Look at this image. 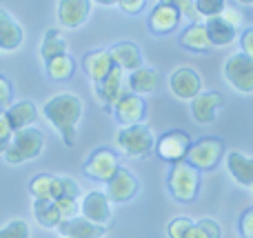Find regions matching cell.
<instances>
[{
  "instance_id": "cell-1",
  "label": "cell",
  "mask_w": 253,
  "mask_h": 238,
  "mask_svg": "<svg viewBox=\"0 0 253 238\" xmlns=\"http://www.w3.org/2000/svg\"><path fill=\"white\" fill-rule=\"evenodd\" d=\"M83 100L69 92L51 96L42 107L44 118L58 132V136L62 138L67 147H76V143H78V123L83 118Z\"/></svg>"
},
{
  "instance_id": "cell-2",
  "label": "cell",
  "mask_w": 253,
  "mask_h": 238,
  "mask_svg": "<svg viewBox=\"0 0 253 238\" xmlns=\"http://www.w3.org/2000/svg\"><path fill=\"white\" fill-rule=\"evenodd\" d=\"M42 149H44L42 132L31 125V127L13 132L11 143H9V147L4 149L2 158H4V163H9V165H22V163H29V160H36L42 154Z\"/></svg>"
},
{
  "instance_id": "cell-3",
  "label": "cell",
  "mask_w": 253,
  "mask_h": 238,
  "mask_svg": "<svg viewBox=\"0 0 253 238\" xmlns=\"http://www.w3.org/2000/svg\"><path fill=\"white\" fill-rule=\"evenodd\" d=\"M169 191L178 203H191L200 191V172L193 165H189L187 160L171 165L169 178H167Z\"/></svg>"
},
{
  "instance_id": "cell-4",
  "label": "cell",
  "mask_w": 253,
  "mask_h": 238,
  "mask_svg": "<svg viewBox=\"0 0 253 238\" xmlns=\"http://www.w3.org/2000/svg\"><path fill=\"white\" fill-rule=\"evenodd\" d=\"M116 143H118L120 151L131 158H144L153 151L156 145V136L151 134V129L147 125H125L116 134Z\"/></svg>"
},
{
  "instance_id": "cell-5",
  "label": "cell",
  "mask_w": 253,
  "mask_h": 238,
  "mask_svg": "<svg viewBox=\"0 0 253 238\" xmlns=\"http://www.w3.org/2000/svg\"><path fill=\"white\" fill-rule=\"evenodd\" d=\"M224 158V143L215 136H205L191 143L187 151V163L193 165L198 172H211L215 169Z\"/></svg>"
},
{
  "instance_id": "cell-6",
  "label": "cell",
  "mask_w": 253,
  "mask_h": 238,
  "mask_svg": "<svg viewBox=\"0 0 253 238\" xmlns=\"http://www.w3.org/2000/svg\"><path fill=\"white\" fill-rule=\"evenodd\" d=\"M224 80L240 94H253V56L236 51L222 65Z\"/></svg>"
},
{
  "instance_id": "cell-7",
  "label": "cell",
  "mask_w": 253,
  "mask_h": 238,
  "mask_svg": "<svg viewBox=\"0 0 253 238\" xmlns=\"http://www.w3.org/2000/svg\"><path fill=\"white\" fill-rule=\"evenodd\" d=\"M191 136L182 129H171V132H165L160 138H156V145H153V151L160 160L169 165H175L180 160L187 158V151L191 147Z\"/></svg>"
},
{
  "instance_id": "cell-8",
  "label": "cell",
  "mask_w": 253,
  "mask_h": 238,
  "mask_svg": "<svg viewBox=\"0 0 253 238\" xmlns=\"http://www.w3.org/2000/svg\"><path fill=\"white\" fill-rule=\"evenodd\" d=\"M118 167L120 160L116 156V151L109 149V147H98L84 160L83 172L87 174V178H91L96 183H109L114 178V174L118 172Z\"/></svg>"
},
{
  "instance_id": "cell-9",
  "label": "cell",
  "mask_w": 253,
  "mask_h": 238,
  "mask_svg": "<svg viewBox=\"0 0 253 238\" xmlns=\"http://www.w3.org/2000/svg\"><path fill=\"white\" fill-rule=\"evenodd\" d=\"M105 185H107V191H105L107 198L116 205L129 203V200H133L140 191L138 178H135L126 167H118V172L114 174V178H111L109 183H105Z\"/></svg>"
},
{
  "instance_id": "cell-10",
  "label": "cell",
  "mask_w": 253,
  "mask_h": 238,
  "mask_svg": "<svg viewBox=\"0 0 253 238\" xmlns=\"http://www.w3.org/2000/svg\"><path fill=\"white\" fill-rule=\"evenodd\" d=\"M169 89L178 100H191L202 92V78L191 67H178L169 76Z\"/></svg>"
},
{
  "instance_id": "cell-11",
  "label": "cell",
  "mask_w": 253,
  "mask_h": 238,
  "mask_svg": "<svg viewBox=\"0 0 253 238\" xmlns=\"http://www.w3.org/2000/svg\"><path fill=\"white\" fill-rule=\"evenodd\" d=\"M80 216L102 227L109 225L114 214H111V200L107 198L105 191H89V194H84L83 203H80Z\"/></svg>"
},
{
  "instance_id": "cell-12",
  "label": "cell",
  "mask_w": 253,
  "mask_h": 238,
  "mask_svg": "<svg viewBox=\"0 0 253 238\" xmlns=\"http://www.w3.org/2000/svg\"><path fill=\"white\" fill-rule=\"evenodd\" d=\"M91 0H58L56 18L65 29H78L89 20Z\"/></svg>"
},
{
  "instance_id": "cell-13",
  "label": "cell",
  "mask_w": 253,
  "mask_h": 238,
  "mask_svg": "<svg viewBox=\"0 0 253 238\" xmlns=\"http://www.w3.org/2000/svg\"><path fill=\"white\" fill-rule=\"evenodd\" d=\"M224 98L220 92H200L196 98L189 100V111H191V118L200 125H209L215 120L218 109H222Z\"/></svg>"
},
{
  "instance_id": "cell-14",
  "label": "cell",
  "mask_w": 253,
  "mask_h": 238,
  "mask_svg": "<svg viewBox=\"0 0 253 238\" xmlns=\"http://www.w3.org/2000/svg\"><path fill=\"white\" fill-rule=\"evenodd\" d=\"M180 11L173 7V4L165 2V0H158L153 4L151 13H149V29L153 31L156 36H165V34H171L180 27Z\"/></svg>"
},
{
  "instance_id": "cell-15",
  "label": "cell",
  "mask_w": 253,
  "mask_h": 238,
  "mask_svg": "<svg viewBox=\"0 0 253 238\" xmlns=\"http://www.w3.org/2000/svg\"><path fill=\"white\" fill-rule=\"evenodd\" d=\"M114 114L118 118V123L123 125H138L144 120V114H147V105H144V98L138 96L133 92H125L123 96L118 98V102L114 105Z\"/></svg>"
},
{
  "instance_id": "cell-16",
  "label": "cell",
  "mask_w": 253,
  "mask_h": 238,
  "mask_svg": "<svg viewBox=\"0 0 253 238\" xmlns=\"http://www.w3.org/2000/svg\"><path fill=\"white\" fill-rule=\"evenodd\" d=\"M125 74L126 71H123L120 67L114 65V69L107 74V78L100 80V83H96L98 100H100L105 107H109V109H114V105L118 102V98L125 94V83H126Z\"/></svg>"
},
{
  "instance_id": "cell-17",
  "label": "cell",
  "mask_w": 253,
  "mask_h": 238,
  "mask_svg": "<svg viewBox=\"0 0 253 238\" xmlns=\"http://www.w3.org/2000/svg\"><path fill=\"white\" fill-rule=\"evenodd\" d=\"M107 51H109L114 65L120 67V69L126 71V74H131V71L140 69V67L144 65V58H142L140 47L135 43H129V40H123V43L111 45Z\"/></svg>"
},
{
  "instance_id": "cell-18",
  "label": "cell",
  "mask_w": 253,
  "mask_h": 238,
  "mask_svg": "<svg viewBox=\"0 0 253 238\" xmlns=\"http://www.w3.org/2000/svg\"><path fill=\"white\" fill-rule=\"evenodd\" d=\"M126 85H129V92L138 94V96H149V94H156L162 87V76L156 67H140V69L131 71L126 76Z\"/></svg>"
},
{
  "instance_id": "cell-19",
  "label": "cell",
  "mask_w": 253,
  "mask_h": 238,
  "mask_svg": "<svg viewBox=\"0 0 253 238\" xmlns=\"http://www.w3.org/2000/svg\"><path fill=\"white\" fill-rule=\"evenodd\" d=\"M224 167L240 187H253V156H247L242 151H229L224 154Z\"/></svg>"
},
{
  "instance_id": "cell-20",
  "label": "cell",
  "mask_w": 253,
  "mask_h": 238,
  "mask_svg": "<svg viewBox=\"0 0 253 238\" xmlns=\"http://www.w3.org/2000/svg\"><path fill=\"white\" fill-rule=\"evenodd\" d=\"M56 230H58V234H60V238H102L107 234V227L96 225V223L87 221V218H83V216L67 218Z\"/></svg>"
},
{
  "instance_id": "cell-21",
  "label": "cell",
  "mask_w": 253,
  "mask_h": 238,
  "mask_svg": "<svg viewBox=\"0 0 253 238\" xmlns=\"http://www.w3.org/2000/svg\"><path fill=\"white\" fill-rule=\"evenodd\" d=\"M25 40L22 25L7 11L0 7V51H16Z\"/></svg>"
},
{
  "instance_id": "cell-22",
  "label": "cell",
  "mask_w": 253,
  "mask_h": 238,
  "mask_svg": "<svg viewBox=\"0 0 253 238\" xmlns=\"http://www.w3.org/2000/svg\"><path fill=\"white\" fill-rule=\"evenodd\" d=\"M205 29L207 36L211 40V47H229L238 40V29L233 25H229L222 16H213V18H205Z\"/></svg>"
},
{
  "instance_id": "cell-23",
  "label": "cell",
  "mask_w": 253,
  "mask_h": 238,
  "mask_svg": "<svg viewBox=\"0 0 253 238\" xmlns=\"http://www.w3.org/2000/svg\"><path fill=\"white\" fill-rule=\"evenodd\" d=\"M111 69H114V60H111L107 49H93V51H89L83 56V71L93 80V83L105 80Z\"/></svg>"
},
{
  "instance_id": "cell-24",
  "label": "cell",
  "mask_w": 253,
  "mask_h": 238,
  "mask_svg": "<svg viewBox=\"0 0 253 238\" xmlns=\"http://www.w3.org/2000/svg\"><path fill=\"white\" fill-rule=\"evenodd\" d=\"M7 114V120H9V127L13 132L18 129H25V127H31L38 118V109L31 100H20V102H13L9 109H4Z\"/></svg>"
},
{
  "instance_id": "cell-25",
  "label": "cell",
  "mask_w": 253,
  "mask_h": 238,
  "mask_svg": "<svg viewBox=\"0 0 253 238\" xmlns=\"http://www.w3.org/2000/svg\"><path fill=\"white\" fill-rule=\"evenodd\" d=\"M180 45H182L184 49H189V51H196V53H207L213 49L202 22H191V25L180 34Z\"/></svg>"
},
{
  "instance_id": "cell-26",
  "label": "cell",
  "mask_w": 253,
  "mask_h": 238,
  "mask_svg": "<svg viewBox=\"0 0 253 238\" xmlns=\"http://www.w3.org/2000/svg\"><path fill=\"white\" fill-rule=\"evenodd\" d=\"M29 191L34 198L38 200H56L60 196V176H51V174H38L31 178Z\"/></svg>"
},
{
  "instance_id": "cell-27",
  "label": "cell",
  "mask_w": 253,
  "mask_h": 238,
  "mask_svg": "<svg viewBox=\"0 0 253 238\" xmlns=\"http://www.w3.org/2000/svg\"><path fill=\"white\" fill-rule=\"evenodd\" d=\"M44 69H47V76L53 83H65L76 74V60L69 53H62V56H56L44 62Z\"/></svg>"
},
{
  "instance_id": "cell-28",
  "label": "cell",
  "mask_w": 253,
  "mask_h": 238,
  "mask_svg": "<svg viewBox=\"0 0 253 238\" xmlns=\"http://www.w3.org/2000/svg\"><path fill=\"white\" fill-rule=\"evenodd\" d=\"M34 218L38 221V225H42L44 230H56L62 223V216L58 212L53 200H38L34 198Z\"/></svg>"
},
{
  "instance_id": "cell-29",
  "label": "cell",
  "mask_w": 253,
  "mask_h": 238,
  "mask_svg": "<svg viewBox=\"0 0 253 238\" xmlns=\"http://www.w3.org/2000/svg\"><path fill=\"white\" fill-rule=\"evenodd\" d=\"M62 53H67L65 36H62L60 29H49L47 34H44L42 43H40V58L47 62V60H51V58H56V56H62Z\"/></svg>"
},
{
  "instance_id": "cell-30",
  "label": "cell",
  "mask_w": 253,
  "mask_h": 238,
  "mask_svg": "<svg viewBox=\"0 0 253 238\" xmlns=\"http://www.w3.org/2000/svg\"><path fill=\"white\" fill-rule=\"evenodd\" d=\"M222 230L213 218H200L198 223H193L191 232L187 234V238H220Z\"/></svg>"
},
{
  "instance_id": "cell-31",
  "label": "cell",
  "mask_w": 253,
  "mask_h": 238,
  "mask_svg": "<svg viewBox=\"0 0 253 238\" xmlns=\"http://www.w3.org/2000/svg\"><path fill=\"white\" fill-rule=\"evenodd\" d=\"M193 2H196V9L202 18L220 16L222 9L227 7V0H193Z\"/></svg>"
},
{
  "instance_id": "cell-32",
  "label": "cell",
  "mask_w": 253,
  "mask_h": 238,
  "mask_svg": "<svg viewBox=\"0 0 253 238\" xmlns=\"http://www.w3.org/2000/svg\"><path fill=\"white\" fill-rule=\"evenodd\" d=\"M193 227V221L187 216H178L167 225V236L169 238H187V234L191 232Z\"/></svg>"
},
{
  "instance_id": "cell-33",
  "label": "cell",
  "mask_w": 253,
  "mask_h": 238,
  "mask_svg": "<svg viewBox=\"0 0 253 238\" xmlns=\"http://www.w3.org/2000/svg\"><path fill=\"white\" fill-rule=\"evenodd\" d=\"M29 225L25 221H9L0 227V238H29Z\"/></svg>"
},
{
  "instance_id": "cell-34",
  "label": "cell",
  "mask_w": 253,
  "mask_h": 238,
  "mask_svg": "<svg viewBox=\"0 0 253 238\" xmlns=\"http://www.w3.org/2000/svg\"><path fill=\"white\" fill-rule=\"evenodd\" d=\"M58 207V212H60L62 221H67V218H74L80 214V205H78V198H71V196H60V198L53 200Z\"/></svg>"
},
{
  "instance_id": "cell-35",
  "label": "cell",
  "mask_w": 253,
  "mask_h": 238,
  "mask_svg": "<svg viewBox=\"0 0 253 238\" xmlns=\"http://www.w3.org/2000/svg\"><path fill=\"white\" fill-rule=\"evenodd\" d=\"M165 2L173 4V7L180 11V16L187 18V20H191V22H200L202 20V16L198 13L196 2H193V0H165Z\"/></svg>"
},
{
  "instance_id": "cell-36",
  "label": "cell",
  "mask_w": 253,
  "mask_h": 238,
  "mask_svg": "<svg viewBox=\"0 0 253 238\" xmlns=\"http://www.w3.org/2000/svg\"><path fill=\"white\" fill-rule=\"evenodd\" d=\"M11 136H13V129L9 127L7 114H4V109H0V156H2L4 149L9 147V143H11Z\"/></svg>"
},
{
  "instance_id": "cell-37",
  "label": "cell",
  "mask_w": 253,
  "mask_h": 238,
  "mask_svg": "<svg viewBox=\"0 0 253 238\" xmlns=\"http://www.w3.org/2000/svg\"><path fill=\"white\" fill-rule=\"evenodd\" d=\"M238 232H240L242 238H253V207L247 209L240 216V221H238Z\"/></svg>"
},
{
  "instance_id": "cell-38",
  "label": "cell",
  "mask_w": 253,
  "mask_h": 238,
  "mask_svg": "<svg viewBox=\"0 0 253 238\" xmlns=\"http://www.w3.org/2000/svg\"><path fill=\"white\" fill-rule=\"evenodd\" d=\"M118 7L123 9L126 16H138V13L144 11L147 0H118Z\"/></svg>"
},
{
  "instance_id": "cell-39",
  "label": "cell",
  "mask_w": 253,
  "mask_h": 238,
  "mask_svg": "<svg viewBox=\"0 0 253 238\" xmlns=\"http://www.w3.org/2000/svg\"><path fill=\"white\" fill-rule=\"evenodd\" d=\"M78 194H80L78 183H76L74 178H69V176H60V196H71V198H78ZM60 196H58V198H60Z\"/></svg>"
},
{
  "instance_id": "cell-40",
  "label": "cell",
  "mask_w": 253,
  "mask_h": 238,
  "mask_svg": "<svg viewBox=\"0 0 253 238\" xmlns=\"http://www.w3.org/2000/svg\"><path fill=\"white\" fill-rule=\"evenodd\" d=\"M11 98H13V87H11V83H9L7 76L0 74V107H7L9 102H11Z\"/></svg>"
},
{
  "instance_id": "cell-41",
  "label": "cell",
  "mask_w": 253,
  "mask_h": 238,
  "mask_svg": "<svg viewBox=\"0 0 253 238\" xmlns=\"http://www.w3.org/2000/svg\"><path fill=\"white\" fill-rule=\"evenodd\" d=\"M220 16H222L224 20L229 22V25L236 27V29H240L242 22H245V16H242V11H238V9H233V7H224Z\"/></svg>"
},
{
  "instance_id": "cell-42",
  "label": "cell",
  "mask_w": 253,
  "mask_h": 238,
  "mask_svg": "<svg viewBox=\"0 0 253 238\" xmlns=\"http://www.w3.org/2000/svg\"><path fill=\"white\" fill-rule=\"evenodd\" d=\"M240 51L253 56V25L249 27V29L242 31V36H240Z\"/></svg>"
},
{
  "instance_id": "cell-43",
  "label": "cell",
  "mask_w": 253,
  "mask_h": 238,
  "mask_svg": "<svg viewBox=\"0 0 253 238\" xmlns=\"http://www.w3.org/2000/svg\"><path fill=\"white\" fill-rule=\"evenodd\" d=\"M91 2L100 7H118V0H91Z\"/></svg>"
},
{
  "instance_id": "cell-44",
  "label": "cell",
  "mask_w": 253,
  "mask_h": 238,
  "mask_svg": "<svg viewBox=\"0 0 253 238\" xmlns=\"http://www.w3.org/2000/svg\"><path fill=\"white\" fill-rule=\"evenodd\" d=\"M240 4H253V0H238Z\"/></svg>"
},
{
  "instance_id": "cell-45",
  "label": "cell",
  "mask_w": 253,
  "mask_h": 238,
  "mask_svg": "<svg viewBox=\"0 0 253 238\" xmlns=\"http://www.w3.org/2000/svg\"><path fill=\"white\" fill-rule=\"evenodd\" d=\"M251 191H253V187H251Z\"/></svg>"
}]
</instances>
